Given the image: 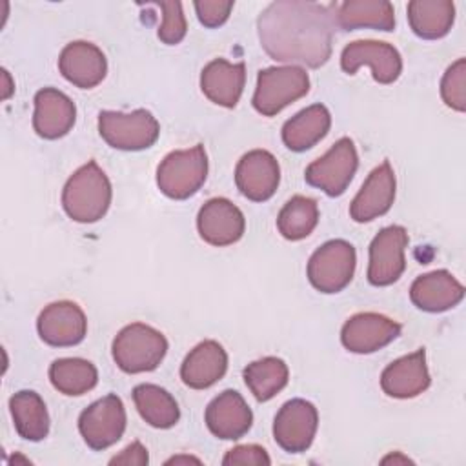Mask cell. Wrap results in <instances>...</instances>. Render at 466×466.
<instances>
[{"label":"cell","mask_w":466,"mask_h":466,"mask_svg":"<svg viewBox=\"0 0 466 466\" xmlns=\"http://www.w3.org/2000/svg\"><path fill=\"white\" fill-rule=\"evenodd\" d=\"M337 4L304 0L271 2L257 20L264 51L277 62L320 67L331 55Z\"/></svg>","instance_id":"cell-1"},{"label":"cell","mask_w":466,"mask_h":466,"mask_svg":"<svg viewBox=\"0 0 466 466\" xmlns=\"http://www.w3.org/2000/svg\"><path fill=\"white\" fill-rule=\"evenodd\" d=\"M111 204V182L95 160L76 169L64 186L62 206L76 222L100 220Z\"/></svg>","instance_id":"cell-2"},{"label":"cell","mask_w":466,"mask_h":466,"mask_svg":"<svg viewBox=\"0 0 466 466\" xmlns=\"http://www.w3.org/2000/svg\"><path fill=\"white\" fill-rule=\"evenodd\" d=\"M166 351V337L142 322L126 326L113 340V359L126 373L153 371L162 362Z\"/></svg>","instance_id":"cell-3"},{"label":"cell","mask_w":466,"mask_h":466,"mask_svg":"<svg viewBox=\"0 0 466 466\" xmlns=\"http://www.w3.org/2000/svg\"><path fill=\"white\" fill-rule=\"evenodd\" d=\"M208 177V155L204 146L197 144L189 149L171 151L157 169L158 189L175 200L195 195Z\"/></svg>","instance_id":"cell-4"},{"label":"cell","mask_w":466,"mask_h":466,"mask_svg":"<svg viewBox=\"0 0 466 466\" xmlns=\"http://www.w3.org/2000/svg\"><path fill=\"white\" fill-rule=\"evenodd\" d=\"M308 91L309 78L302 67H268L258 71L257 89L253 95V107L264 116H273L291 102L304 96Z\"/></svg>","instance_id":"cell-5"},{"label":"cell","mask_w":466,"mask_h":466,"mask_svg":"<svg viewBox=\"0 0 466 466\" xmlns=\"http://www.w3.org/2000/svg\"><path fill=\"white\" fill-rule=\"evenodd\" d=\"M98 131L107 146L115 149L140 151L157 142L160 126L146 109H135L131 113L102 111L98 115Z\"/></svg>","instance_id":"cell-6"},{"label":"cell","mask_w":466,"mask_h":466,"mask_svg":"<svg viewBox=\"0 0 466 466\" xmlns=\"http://www.w3.org/2000/svg\"><path fill=\"white\" fill-rule=\"evenodd\" d=\"M355 248L346 240H329L322 244L308 262V279L322 293L342 291L355 273Z\"/></svg>","instance_id":"cell-7"},{"label":"cell","mask_w":466,"mask_h":466,"mask_svg":"<svg viewBox=\"0 0 466 466\" xmlns=\"http://www.w3.org/2000/svg\"><path fill=\"white\" fill-rule=\"evenodd\" d=\"M359 166L357 149L351 138L342 137L331 149L306 167L304 178L309 186L322 189L329 197H339L350 186Z\"/></svg>","instance_id":"cell-8"},{"label":"cell","mask_w":466,"mask_h":466,"mask_svg":"<svg viewBox=\"0 0 466 466\" xmlns=\"http://www.w3.org/2000/svg\"><path fill=\"white\" fill-rule=\"evenodd\" d=\"M78 430L93 450L113 446L126 430V410L120 397L109 393L87 406L78 419Z\"/></svg>","instance_id":"cell-9"},{"label":"cell","mask_w":466,"mask_h":466,"mask_svg":"<svg viewBox=\"0 0 466 466\" xmlns=\"http://www.w3.org/2000/svg\"><path fill=\"white\" fill-rule=\"evenodd\" d=\"M319 413L317 408L304 399L288 400L273 422L275 442L289 453L306 451L317 433Z\"/></svg>","instance_id":"cell-10"},{"label":"cell","mask_w":466,"mask_h":466,"mask_svg":"<svg viewBox=\"0 0 466 466\" xmlns=\"http://www.w3.org/2000/svg\"><path fill=\"white\" fill-rule=\"evenodd\" d=\"M408 233L402 226H388L380 229L370 244L368 280L373 286H390L402 275L406 268L404 249Z\"/></svg>","instance_id":"cell-11"},{"label":"cell","mask_w":466,"mask_h":466,"mask_svg":"<svg viewBox=\"0 0 466 466\" xmlns=\"http://www.w3.org/2000/svg\"><path fill=\"white\" fill-rule=\"evenodd\" d=\"M340 66L348 75H355L360 66H370L379 84H391L402 71V58L388 42L355 40L342 49Z\"/></svg>","instance_id":"cell-12"},{"label":"cell","mask_w":466,"mask_h":466,"mask_svg":"<svg viewBox=\"0 0 466 466\" xmlns=\"http://www.w3.org/2000/svg\"><path fill=\"white\" fill-rule=\"evenodd\" d=\"M40 339L49 346H75L84 340L87 320L82 308L71 300H58L42 309L36 320Z\"/></svg>","instance_id":"cell-13"},{"label":"cell","mask_w":466,"mask_h":466,"mask_svg":"<svg viewBox=\"0 0 466 466\" xmlns=\"http://www.w3.org/2000/svg\"><path fill=\"white\" fill-rule=\"evenodd\" d=\"M279 180V162L266 149H253L246 153L235 169V184L238 191L253 202H264L271 198L277 191Z\"/></svg>","instance_id":"cell-14"},{"label":"cell","mask_w":466,"mask_h":466,"mask_svg":"<svg viewBox=\"0 0 466 466\" xmlns=\"http://www.w3.org/2000/svg\"><path fill=\"white\" fill-rule=\"evenodd\" d=\"M400 335V324L379 313H357L346 320L340 340L353 353H373Z\"/></svg>","instance_id":"cell-15"},{"label":"cell","mask_w":466,"mask_h":466,"mask_svg":"<svg viewBox=\"0 0 466 466\" xmlns=\"http://www.w3.org/2000/svg\"><path fill=\"white\" fill-rule=\"evenodd\" d=\"M200 237L211 246H229L244 235L246 220L242 211L228 198L208 200L197 217Z\"/></svg>","instance_id":"cell-16"},{"label":"cell","mask_w":466,"mask_h":466,"mask_svg":"<svg viewBox=\"0 0 466 466\" xmlns=\"http://www.w3.org/2000/svg\"><path fill=\"white\" fill-rule=\"evenodd\" d=\"M395 200V173L388 160L377 166L355 195L350 215L355 222H370L390 211Z\"/></svg>","instance_id":"cell-17"},{"label":"cell","mask_w":466,"mask_h":466,"mask_svg":"<svg viewBox=\"0 0 466 466\" xmlns=\"http://www.w3.org/2000/svg\"><path fill=\"white\" fill-rule=\"evenodd\" d=\"M206 426L224 441H235L248 433L253 422V413L242 395L235 390H226L215 397L206 408Z\"/></svg>","instance_id":"cell-18"},{"label":"cell","mask_w":466,"mask_h":466,"mask_svg":"<svg viewBox=\"0 0 466 466\" xmlns=\"http://www.w3.org/2000/svg\"><path fill=\"white\" fill-rule=\"evenodd\" d=\"M58 69L66 80L82 89H91L100 84L107 71L104 53L91 42L67 44L58 58Z\"/></svg>","instance_id":"cell-19"},{"label":"cell","mask_w":466,"mask_h":466,"mask_svg":"<svg viewBox=\"0 0 466 466\" xmlns=\"http://www.w3.org/2000/svg\"><path fill=\"white\" fill-rule=\"evenodd\" d=\"M76 109L73 100L55 87H44L35 95L33 127L38 137L55 140L71 131Z\"/></svg>","instance_id":"cell-20"},{"label":"cell","mask_w":466,"mask_h":466,"mask_svg":"<svg viewBox=\"0 0 466 466\" xmlns=\"http://www.w3.org/2000/svg\"><path fill=\"white\" fill-rule=\"evenodd\" d=\"M430 386L426 351L420 348L388 364L380 375V388L393 399H411Z\"/></svg>","instance_id":"cell-21"},{"label":"cell","mask_w":466,"mask_h":466,"mask_svg":"<svg viewBox=\"0 0 466 466\" xmlns=\"http://www.w3.org/2000/svg\"><path fill=\"white\" fill-rule=\"evenodd\" d=\"M464 297V286L446 269L420 275L410 288L411 302L430 313L446 311L457 306Z\"/></svg>","instance_id":"cell-22"},{"label":"cell","mask_w":466,"mask_h":466,"mask_svg":"<svg viewBox=\"0 0 466 466\" xmlns=\"http://www.w3.org/2000/svg\"><path fill=\"white\" fill-rule=\"evenodd\" d=\"M228 370V355L217 340H204L197 344L180 366V379L193 390L213 386L224 377Z\"/></svg>","instance_id":"cell-23"},{"label":"cell","mask_w":466,"mask_h":466,"mask_svg":"<svg viewBox=\"0 0 466 466\" xmlns=\"http://www.w3.org/2000/svg\"><path fill=\"white\" fill-rule=\"evenodd\" d=\"M246 82V66L229 64L224 58L211 60L200 75L202 93L222 107H235Z\"/></svg>","instance_id":"cell-24"},{"label":"cell","mask_w":466,"mask_h":466,"mask_svg":"<svg viewBox=\"0 0 466 466\" xmlns=\"http://www.w3.org/2000/svg\"><path fill=\"white\" fill-rule=\"evenodd\" d=\"M335 24L344 31L359 27L393 31L395 11L386 0H346L335 7Z\"/></svg>","instance_id":"cell-25"},{"label":"cell","mask_w":466,"mask_h":466,"mask_svg":"<svg viewBox=\"0 0 466 466\" xmlns=\"http://www.w3.org/2000/svg\"><path fill=\"white\" fill-rule=\"evenodd\" d=\"M331 126V115L322 104H313L295 116H291L282 127V142L291 151H306L326 137Z\"/></svg>","instance_id":"cell-26"},{"label":"cell","mask_w":466,"mask_h":466,"mask_svg":"<svg viewBox=\"0 0 466 466\" xmlns=\"http://www.w3.org/2000/svg\"><path fill=\"white\" fill-rule=\"evenodd\" d=\"M408 20L417 36L442 38L453 25L455 4L451 0H413L408 4Z\"/></svg>","instance_id":"cell-27"},{"label":"cell","mask_w":466,"mask_h":466,"mask_svg":"<svg viewBox=\"0 0 466 466\" xmlns=\"http://www.w3.org/2000/svg\"><path fill=\"white\" fill-rule=\"evenodd\" d=\"M9 410L18 435L38 442L49 433V415L42 397L36 391H18L9 399Z\"/></svg>","instance_id":"cell-28"},{"label":"cell","mask_w":466,"mask_h":466,"mask_svg":"<svg viewBox=\"0 0 466 466\" xmlns=\"http://www.w3.org/2000/svg\"><path fill=\"white\" fill-rule=\"evenodd\" d=\"M133 400L140 417L153 428H171L178 422L180 410L169 391L157 384H138L133 388Z\"/></svg>","instance_id":"cell-29"},{"label":"cell","mask_w":466,"mask_h":466,"mask_svg":"<svg viewBox=\"0 0 466 466\" xmlns=\"http://www.w3.org/2000/svg\"><path fill=\"white\" fill-rule=\"evenodd\" d=\"M288 366L279 357H264L244 368V382L260 402L273 399L288 384Z\"/></svg>","instance_id":"cell-30"},{"label":"cell","mask_w":466,"mask_h":466,"mask_svg":"<svg viewBox=\"0 0 466 466\" xmlns=\"http://www.w3.org/2000/svg\"><path fill=\"white\" fill-rule=\"evenodd\" d=\"M49 380L64 395H84L96 386L98 371L86 359H56L49 366Z\"/></svg>","instance_id":"cell-31"},{"label":"cell","mask_w":466,"mask_h":466,"mask_svg":"<svg viewBox=\"0 0 466 466\" xmlns=\"http://www.w3.org/2000/svg\"><path fill=\"white\" fill-rule=\"evenodd\" d=\"M319 222V206L304 195L291 197L277 217V228L288 240L306 238Z\"/></svg>","instance_id":"cell-32"},{"label":"cell","mask_w":466,"mask_h":466,"mask_svg":"<svg viewBox=\"0 0 466 466\" xmlns=\"http://www.w3.org/2000/svg\"><path fill=\"white\" fill-rule=\"evenodd\" d=\"M441 95L448 107L455 111L466 109V60L459 58L451 64L441 82Z\"/></svg>","instance_id":"cell-33"},{"label":"cell","mask_w":466,"mask_h":466,"mask_svg":"<svg viewBox=\"0 0 466 466\" xmlns=\"http://www.w3.org/2000/svg\"><path fill=\"white\" fill-rule=\"evenodd\" d=\"M158 7L164 13L162 24L158 27V38L167 46H175L186 36V29H187L182 4L177 0H171V2H160Z\"/></svg>","instance_id":"cell-34"},{"label":"cell","mask_w":466,"mask_h":466,"mask_svg":"<svg viewBox=\"0 0 466 466\" xmlns=\"http://www.w3.org/2000/svg\"><path fill=\"white\" fill-rule=\"evenodd\" d=\"M233 9L231 0H198L195 2V11L206 27H218L222 25Z\"/></svg>","instance_id":"cell-35"},{"label":"cell","mask_w":466,"mask_h":466,"mask_svg":"<svg viewBox=\"0 0 466 466\" xmlns=\"http://www.w3.org/2000/svg\"><path fill=\"white\" fill-rule=\"evenodd\" d=\"M222 464L226 466H268L271 464L269 455L266 453V450L262 446L257 444H242V446H235L233 450H229L226 453V457L222 459Z\"/></svg>","instance_id":"cell-36"},{"label":"cell","mask_w":466,"mask_h":466,"mask_svg":"<svg viewBox=\"0 0 466 466\" xmlns=\"http://www.w3.org/2000/svg\"><path fill=\"white\" fill-rule=\"evenodd\" d=\"M147 450L138 442H131L126 450H122L120 455H115L109 464H126V466H144L147 464Z\"/></svg>","instance_id":"cell-37"},{"label":"cell","mask_w":466,"mask_h":466,"mask_svg":"<svg viewBox=\"0 0 466 466\" xmlns=\"http://www.w3.org/2000/svg\"><path fill=\"white\" fill-rule=\"evenodd\" d=\"M2 78H4V91H2V98L5 100V98H9V96H11V93H13L15 86H13L11 76H9V73H7L5 69H2Z\"/></svg>","instance_id":"cell-38"},{"label":"cell","mask_w":466,"mask_h":466,"mask_svg":"<svg viewBox=\"0 0 466 466\" xmlns=\"http://www.w3.org/2000/svg\"><path fill=\"white\" fill-rule=\"evenodd\" d=\"M171 462H198V459H191V457H173V459H169L167 461V464H171Z\"/></svg>","instance_id":"cell-39"},{"label":"cell","mask_w":466,"mask_h":466,"mask_svg":"<svg viewBox=\"0 0 466 466\" xmlns=\"http://www.w3.org/2000/svg\"><path fill=\"white\" fill-rule=\"evenodd\" d=\"M388 461H393V462H397V461H400V462H410V459H406V457H399V455H391V457H386V459H382V462L386 464Z\"/></svg>","instance_id":"cell-40"}]
</instances>
